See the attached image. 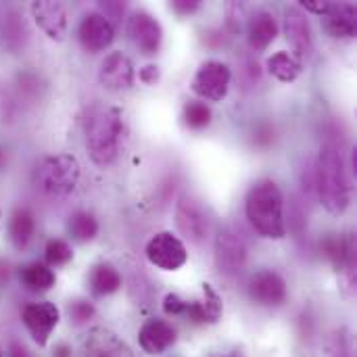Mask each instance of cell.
Listing matches in <instances>:
<instances>
[{"label": "cell", "mask_w": 357, "mask_h": 357, "mask_svg": "<svg viewBox=\"0 0 357 357\" xmlns=\"http://www.w3.org/2000/svg\"><path fill=\"white\" fill-rule=\"evenodd\" d=\"M184 310H186V301L178 295H167L165 301H163V312L167 316H184Z\"/></svg>", "instance_id": "obj_29"}, {"label": "cell", "mask_w": 357, "mask_h": 357, "mask_svg": "<svg viewBox=\"0 0 357 357\" xmlns=\"http://www.w3.org/2000/svg\"><path fill=\"white\" fill-rule=\"evenodd\" d=\"M215 264L224 274H236L247 264V245L230 228H222L215 238Z\"/></svg>", "instance_id": "obj_9"}, {"label": "cell", "mask_w": 357, "mask_h": 357, "mask_svg": "<svg viewBox=\"0 0 357 357\" xmlns=\"http://www.w3.org/2000/svg\"><path fill=\"white\" fill-rule=\"evenodd\" d=\"M331 6H333V2H320V0H305L303 2V8L305 10L316 13V15H322V17L331 10Z\"/></svg>", "instance_id": "obj_32"}, {"label": "cell", "mask_w": 357, "mask_h": 357, "mask_svg": "<svg viewBox=\"0 0 357 357\" xmlns=\"http://www.w3.org/2000/svg\"><path fill=\"white\" fill-rule=\"evenodd\" d=\"M284 36L291 42L293 50L297 56L307 59L314 50V40H312V27L307 17L303 15L301 8L291 6L284 10Z\"/></svg>", "instance_id": "obj_15"}, {"label": "cell", "mask_w": 357, "mask_h": 357, "mask_svg": "<svg viewBox=\"0 0 357 357\" xmlns=\"http://www.w3.org/2000/svg\"><path fill=\"white\" fill-rule=\"evenodd\" d=\"M249 295L259 305H280L287 299V284L276 272L264 270L251 278Z\"/></svg>", "instance_id": "obj_16"}, {"label": "cell", "mask_w": 357, "mask_h": 357, "mask_svg": "<svg viewBox=\"0 0 357 357\" xmlns=\"http://www.w3.org/2000/svg\"><path fill=\"white\" fill-rule=\"evenodd\" d=\"M8 357H31V356H29V351H27L23 345L13 343V345H10V349H8Z\"/></svg>", "instance_id": "obj_34"}, {"label": "cell", "mask_w": 357, "mask_h": 357, "mask_svg": "<svg viewBox=\"0 0 357 357\" xmlns=\"http://www.w3.org/2000/svg\"><path fill=\"white\" fill-rule=\"evenodd\" d=\"M84 357H134V354L113 331L96 326L86 337Z\"/></svg>", "instance_id": "obj_13"}, {"label": "cell", "mask_w": 357, "mask_h": 357, "mask_svg": "<svg viewBox=\"0 0 357 357\" xmlns=\"http://www.w3.org/2000/svg\"><path fill=\"white\" fill-rule=\"evenodd\" d=\"M222 357H243V354L241 351H232V354H226V356Z\"/></svg>", "instance_id": "obj_36"}, {"label": "cell", "mask_w": 357, "mask_h": 357, "mask_svg": "<svg viewBox=\"0 0 357 357\" xmlns=\"http://www.w3.org/2000/svg\"><path fill=\"white\" fill-rule=\"evenodd\" d=\"M176 224L190 243H203L209 234V220L205 209L192 197H182L176 209Z\"/></svg>", "instance_id": "obj_10"}, {"label": "cell", "mask_w": 357, "mask_h": 357, "mask_svg": "<svg viewBox=\"0 0 357 357\" xmlns=\"http://www.w3.org/2000/svg\"><path fill=\"white\" fill-rule=\"evenodd\" d=\"M138 341L149 356H161L176 343V328L165 320L153 318L142 324Z\"/></svg>", "instance_id": "obj_17"}, {"label": "cell", "mask_w": 357, "mask_h": 357, "mask_svg": "<svg viewBox=\"0 0 357 357\" xmlns=\"http://www.w3.org/2000/svg\"><path fill=\"white\" fill-rule=\"evenodd\" d=\"M159 67H155V65H146V67H142L140 69V73H138V77L144 82V84H149V86H153V84H157L159 82Z\"/></svg>", "instance_id": "obj_31"}, {"label": "cell", "mask_w": 357, "mask_h": 357, "mask_svg": "<svg viewBox=\"0 0 357 357\" xmlns=\"http://www.w3.org/2000/svg\"><path fill=\"white\" fill-rule=\"evenodd\" d=\"M67 230L71 234L73 241L77 243H88L92 241L96 234H98V222L92 213L88 211H75L71 218H69V224H67Z\"/></svg>", "instance_id": "obj_25"}, {"label": "cell", "mask_w": 357, "mask_h": 357, "mask_svg": "<svg viewBox=\"0 0 357 357\" xmlns=\"http://www.w3.org/2000/svg\"><path fill=\"white\" fill-rule=\"evenodd\" d=\"M44 257L48 268H56V266H65L73 259V249L69 247V243L61 241V238H52L46 243L44 249Z\"/></svg>", "instance_id": "obj_27"}, {"label": "cell", "mask_w": 357, "mask_h": 357, "mask_svg": "<svg viewBox=\"0 0 357 357\" xmlns=\"http://www.w3.org/2000/svg\"><path fill=\"white\" fill-rule=\"evenodd\" d=\"M21 320H23L27 333L31 335V339L36 341V345L44 347L48 343L52 331L56 328L61 314L54 303L40 301V303H27L21 312Z\"/></svg>", "instance_id": "obj_7"}, {"label": "cell", "mask_w": 357, "mask_h": 357, "mask_svg": "<svg viewBox=\"0 0 357 357\" xmlns=\"http://www.w3.org/2000/svg\"><path fill=\"white\" fill-rule=\"evenodd\" d=\"M82 169L71 155L46 157L36 169V184L48 197H67L75 190Z\"/></svg>", "instance_id": "obj_4"}, {"label": "cell", "mask_w": 357, "mask_h": 357, "mask_svg": "<svg viewBox=\"0 0 357 357\" xmlns=\"http://www.w3.org/2000/svg\"><path fill=\"white\" fill-rule=\"evenodd\" d=\"M247 220L251 226L266 238H284L287 220H284V199L276 182L261 180L251 186L245 201Z\"/></svg>", "instance_id": "obj_2"}, {"label": "cell", "mask_w": 357, "mask_h": 357, "mask_svg": "<svg viewBox=\"0 0 357 357\" xmlns=\"http://www.w3.org/2000/svg\"><path fill=\"white\" fill-rule=\"evenodd\" d=\"M230 79H232V73L226 63L205 61L192 77V90H195V94H199L205 100L220 102L228 94Z\"/></svg>", "instance_id": "obj_5"}, {"label": "cell", "mask_w": 357, "mask_h": 357, "mask_svg": "<svg viewBox=\"0 0 357 357\" xmlns=\"http://www.w3.org/2000/svg\"><path fill=\"white\" fill-rule=\"evenodd\" d=\"M69 316L75 324H86L94 316V307L88 301H73L69 305Z\"/></svg>", "instance_id": "obj_28"}, {"label": "cell", "mask_w": 357, "mask_h": 357, "mask_svg": "<svg viewBox=\"0 0 357 357\" xmlns=\"http://www.w3.org/2000/svg\"><path fill=\"white\" fill-rule=\"evenodd\" d=\"M184 121L190 130H203L211 123V109L205 102L190 100L184 107Z\"/></svg>", "instance_id": "obj_26"}, {"label": "cell", "mask_w": 357, "mask_h": 357, "mask_svg": "<svg viewBox=\"0 0 357 357\" xmlns=\"http://www.w3.org/2000/svg\"><path fill=\"white\" fill-rule=\"evenodd\" d=\"M121 287V274L111 264H98L94 266L90 274V289L96 297H107L119 291Z\"/></svg>", "instance_id": "obj_23"}, {"label": "cell", "mask_w": 357, "mask_h": 357, "mask_svg": "<svg viewBox=\"0 0 357 357\" xmlns=\"http://www.w3.org/2000/svg\"><path fill=\"white\" fill-rule=\"evenodd\" d=\"M224 314L222 297L213 291L211 284H203V297L197 301H186L184 316L197 324H215Z\"/></svg>", "instance_id": "obj_18"}, {"label": "cell", "mask_w": 357, "mask_h": 357, "mask_svg": "<svg viewBox=\"0 0 357 357\" xmlns=\"http://www.w3.org/2000/svg\"><path fill=\"white\" fill-rule=\"evenodd\" d=\"M102 8H105V19H109V17H121L123 15V10H126V4H121V2H102Z\"/></svg>", "instance_id": "obj_33"}, {"label": "cell", "mask_w": 357, "mask_h": 357, "mask_svg": "<svg viewBox=\"0 0 357 357\" xmlns=\"http://www.w3.org/2000/svg\"><path fill=\"white\" fill-rule=\"evenodd\" d=\"M146 257L153 266L165 272H176L188 261L184 243L172 232H159L146 243Z\"/></svg>", "instance_id": "obj_6"}, {"label": "cell", "mask_w": 357, "mask_h": 357, "mask_svg": "<svg viewBox=\"0 0 357 357\" xmlns=\"http://www.w3.org/2000/svg\"><path fill=\"white\" fill-rule=\"evenodd\" d=\"M268 71L276 77V79H280V82H295L299 75H301V71H303V65L299 63V59H295L293 54H289V52H276V54H272L270 59H268Z\"/></svg>", "instance_id": "obj_24"}, {"label": "cell", "mask_w": 357, "mask_h": 357, "mask_svg": "<svg viewBox=\"0 0 357 357\" xmlns=\"http://www.w3.org/2000/svg\"><path fill=\"white\" fill-rule=\"evenodd\" d=\"M98 79L107 90H128L134 84V65L128 54L111 52L100 63Z\"/></svg>", "instance_id": "obj_12"}, {"label": "cell", "mask_w": 357, "mask_h": 357, "mask_svg": "<svg viewBox=\"0 0 357 357\" xmlns=\"http://www.w3.org/2000/svg\"><path fill=\"white\" fill-rule=\"evenodd\" d=\"M314 184L324 209L333 215H341L349 207V180L341 151L335 144H324L314 169Z\"/></svg>", "instance_id": "obj_1"}, {"label": "cell", "mask_w": 357, "mask_h": 357, "mask_svg": "<svg viewBox=\"0 0 357 357\" xmlns=\"http://www.w3.org/2000/svg\"><path fill=\"white\" fill-rule=\"evenodd\" d=\"M31 15L38 23V27L50 38V40H65L67 36V10L61 2H33Z\"/></svg>", "instance_id": "obj_14"}, {"label": "cell", "mask_w": 357, "mask_h": 357, "mask_svg": "<svg viewBox=\"0 0 357 357\" xmlns=\"http://www.w3.org/2000/svg\"><path fill=\"white\" fill-rule=\"evenodd\" d=\"M0 357H2V349H0Z\"/></svg>", "instance_id": "obj_37"}, {"label": "cell", "mask_w": 357, "mask_h": 357, "mask_svg": "<svg viewBox=\"0 0 357 357\" xmlns=\"http://www.w3.org/2000/svg\"><path fill=\"white\" fill-rule=\"evenodd\" d=\"M278 36V23L272 13L259 10L247 23V38L253 50H266Z\"/></svg>", "instance_id": "obj_20"}, {"label": "cell", "mask_w": 357, "mask_h": 357, "mask_svg": "<svg viewBox=\"0 0 357 357\" xmlns=\"http://www.w3.org/2000/svg\"><path fill=\"white\" fill-rule=\"evenodd\" d=\"M324 29L333 38H354L357 31V10L351 2H333L331 10L322 17Z\"/></svg>", "instance_id": "obj_19"}, {"label": "cell", "mask_w": 357, "mask_h": 357, "mask_svg": "<svg viewBox=\"0 0 357 357\" xmlns=\"http://www.w3.org/2000/svg\"><path fill=\"white\" fill-rule=\"evenodd\" d=\"M19 278L23 282L25 289L33 291V293H44V291H50L56 282L54 278V272L46 266V264H27L21 268L19 272Z\"/></svg>", "instance_id": "obj_22"}, {"label": "cell", "mask_w": 357, "mask_h": 357, "mask_svg": "<svg viewBox=\"0 0 357 357\" xmlns=\"http://www.w3.org/2000/svg\"><path fill=\"white\" fill-rule=\"evenodd\" d=\"M36 234V218L27 207H17L8 220V236L17 249H25Z\"/></svg>", "instance_id": "obj_21"}, {"label": "cell", "mask_w": 357, "mask_h": 357, "mask_svg": "<svg viewBox=\"0 0 357 357\" xmlns=\"http://www.w3.org/2000/svg\"><path fill=\"white\" fill-rule=\"evenodd\" d=\"M77 38L86 52L96 54L111 46V42L115 40V29H113L111 21L105 19L100 13H90L82 19Z\"/></svg>", "instance_id": "obj_11"}, {"label": "cell", "mask_w": 357, "mask_h": 357, "mask_svg": "<svg viewBox=\"0 0 357 357\" xmlns=\"http://www.w3.org/2000/svg\"><path fill=\"white\" fill-rule=\"evenodd\" d=\"M123 140V115L119 109H98L86 123V146L96 165H109L117 159Z\"/></svg>", "instance_id": "obj_3"}, {"label": "cell", "mask_w": 357, "mask_h": 357, "mask_svg": "<svg viewBox=\"0 0 357 357\" xmlns=\"http://www.w3.org/2000/svg\"><path fill=\"white\" fill-rule=\"evenodd\" d=\"M128 36L144 54H157L163 42V29L159 21L146 10H136L128 19Z\"/></svg>", "instance_id": "obj_8"}, {"label": "cell", "mask_w": 357, "mask_h": 357, "mask_svg": "<svg viewBox=\"0 0 357 357\" xmlns=\"http://www.w3.org/2000/svg\"><path fill=\"white\" fill-rule=\"evenodd\" d=\"M199 6H201L199 0H176V2H172V8L178 15H190V13L199 10Z\"/></svg>", "instance_id": "obj_30"}, {"label": "cell", "mask_w": 357, "mask_h": 357, "mask_svg": "<svg viewBox=\"0 0 357 357\" xmlns=\"http://www.w3.org/2000/svg\"><path fill=\"white\" fill-rule=\"evenodd\" d=\"M54 357H71V349L67 345H59L54 349Z\"/></svg>", "instance_id": "obj_35"}]
</instances>
